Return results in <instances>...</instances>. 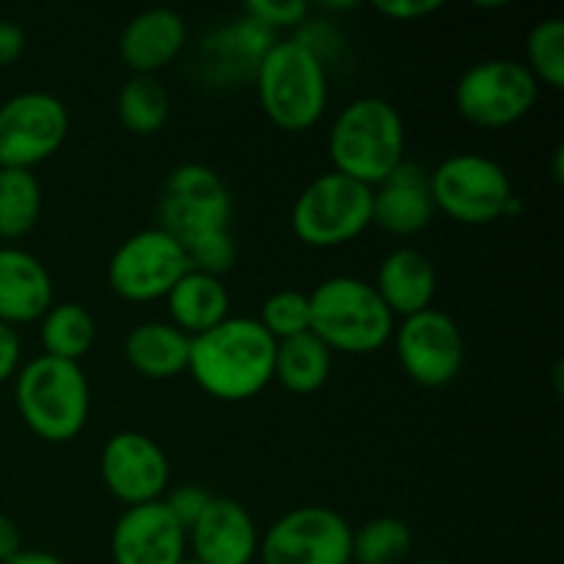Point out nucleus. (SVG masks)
I'll return each instance as SVG.
<instances>
[{"label":"nucleus","instance_id":"24","mask_svg":"<svg viewBox=\"0 0 564 564\" xmlns=\"http://www.w3.org/2000/svg\"><path fill=\"white\" fill-rule=\"evenodd\" d=\"M330 367H334V352L312 330H306V334L279 341L273 380H279L292 394H314L330 378Z\"/></svg>","mask_w":564,"mask_h":564},{"label":"nucleus","instance_id":"35","mask_svg":"<svg viewBox=\"0 0 564 564\" xmlns=\"http://www.w3.org/2000/svg\"><path fill=\"white\" fill-rule=\"evenodd\" d=\"M444 9V0H378L375 11L397 22H416Z\"/></svg>","mask_w":564,"mask_h":564},{"label":"nucleus","instance_id":"38","mask_svg":"<svg viewBox=\"0 0 564 564\" xmlns=\"http://www.w3.org/2000/svg\"><path fill=\"white\" fill-rule=\"evenodd\" d=\"M17 551H22L20 529H17V523L11 521V518L0 516V564H3L6 560H11Z\"/></svg>","mask_w":564,"mask_h":564},{"label":"nucleus","instance_id":"27","mask_svg":"<svg viewBox=\"0 0 564 564\" xmlns=\"http://www.w3.org/2000/svg\"><path fill=\"white\" fill-rule=\"evenodd\" d=\"M116 113H119V121L124 124V130H130L132 135H154V132L163 130L165 121H169V91H165L154 77L132 75L130 80L119 88Z\"/></svg>","mask_w":564,"mask_h":564},{"label":"nucleus","instance_id":"23","mask_svg":"<svg viewBox=\"0 0 564 564\" xmlns=\"http://www.w3.org/2000/svg\"><path fill=\"white\" fill-rule=\"evenodd\" d=\"M165 303H169L171 325H176L191 339L193 336L207 334L209 328H215L226 317H231V297L224 279L202 273V270H187L176 281L174 290L165 295Z\"/></svg>","mask_w":564,"mask_h":564},{"label":"nucleus","instance_id":"33","mask_svg":"<svg viewBox=\"0 0 564 564\" xmlns=\"http://www.w3.org/2000/svg\"><path fill=\"white\" fill-rule=\"evenodd\" d=\"M308 11H312V6L303 3V0H251V3H246L242 14L257 20L270 33H279L295 31L306 20Z\"/></svg>","mask_w":564,"mask_h":564},{"label":"nucleus","instance_id":"25","mask_svg":"<svg viewBox=\"0 0 564 564\" xmlns=\"http://www.w3.org/2000/svg\"><path fill=\"white\" fill-rule=\"evenodd\" d=\"M39 339L44 347L42 356L80 364V358L91 350L97 339V323L83 303H53L42 317Z\"/></svg>","mask_w":564,"mask_h":564},{"label":"nucleus","instance_id":"11","mask_svg":"<svg viewBox=\"0 0 564 564\" xmlns=\"http://www.w3.org/2000/svg\"><path fill=\"white\" fill-rule=\"evenodd\" d=\"M187 270L191 262L182 242L154 226V229L135 231L116 248L108 262V284L121 301H165V295Z\"/></svg>","mask_w":564,"mask_h":564},{"label":"nucleus","instance_id":"18","mask_svg":"<svg viewBox=\"0 0 564 564\" xmlns=\"http://www.w3.org/2000/svg\"><path fill=\"white\" fill-rule=\"evenodd\" d=\"M433 215L430 171L413 160H402L380 185L372 187V226L383 229L386 235H419L427 229Z\"/></svg>","mask_w":564,"mask_h":564},{"label":"nucleus","instance_id":"41","mask_svg":"<svg viewBox=\"0 0 564 564\" xmlns=\"http://www.w3.org/2000/svg\"><path fill=\"white\" fill-rule=\"evenodd\" d=\"M422 564H455V562H446V560H427V562H422Z\"/></svg>","mask_w":564,"mask_h":564},{"label":"nucleus","instance_id":"15","mask_svg":"<svg viewBox=\"0 0 564 564\" xmlns=\"http://www.w3.org/2000/svg\"><path fill=\"white\" fill-rule=\"evenodd\" d=\"M275 42L279 36L248 14L224 22L198 44V75L218 91L246 86L253 83L259 64Z\"/></svg>","mask_w":564,"mask_h":564},{"label":"nucleus","instance_id":"20","mask_svg":"<svg viewBox=\"0 0 564 564\" xmlns=\"http://www.w3.org/2000/svg\"><path fill=\"white\" fill-rule=\"evenodd\" d=\"M53 279L33 253L22 248H0V323H36L53 306Z\"/></svg>","mask_w":564,"mask_h":564},{"label":"nucleus","instance_id":"9","mask_svg":"<svg viewBox=\"0 0 564 564\" xmlns=\"http://www.w3.org/2000/svg\"><path fill=\"white\" fill-rule=\"evenodd\" d=\"M158 218L160 229L187 246L209 231L231 229L235 198L218 171L204 163H182L165 180Z\"/></svg>","mask_w":564,"mask_h":564},{"label":"nucleus","instance_id":"8","mask_svg":"<svg viewBox=\"0 0 564 564\" xmlns=\"http://www.w3.org/2000/svg\"><path fill=\"white\" fill-rule=\"evenodd\" d=\"M540 83L523 61L488 58L468 66L455 86V108L479 130H505L529 116Z\"/></svg>","mask_w":564,"mask_h":564},{"label":"nucleus","instance_id":"22","mask_svg":"<svg viewBox=\"0 0 564 564\" xmlns=\"http://www.w3.org/2000/svg\"><path fill=\"white\" fill-rule=\"evenodd\" d=\"M124 358L141 378H180L191 361V336L163 319H149L127 334Z\"/></svg>","mask_w":564,"mask_h":564},{"label":"nucleus","instance_id":"7","mask_svg":"<svg viewBox=\"0 0 564 564\" xmlns=\"http://www.w3.org/2000/svg\"><path fill=\"white\" fill-rule=\"evenodd\" d=\"M292 231L308 248H339L372 226V187L328 171L308 182L292 204Z\"/></svg>","mask_w":564,"mask_h":564},{"label":"nucleus","instance_id":"29","mask_svg":"<svg viewBox=\"0 0 564 564\" xmlns=\"http://www.w3.org/2000/svg\"><path fill=\"white\" fill-rule=\"evenodd\" d=\"M527 69L532 72L534 80L545 83L554 91L564 86V20L562 17H549L538 22L527 36Z\"/></svg>","mask_w":564,"mask_h":564},{"label":"nucleus","instance_id":"6","mask_svg":"<svg viewBox=\"0 0 564 564\" xmlns=\"http://www.w3.org/2000/svg\"><path fill=\"white\" fill-rule=\"evenodd\" d=\"M430 196L435 213H444L463 226H488L521 213L505 165L477 152L441 160L435 171H430Z\"/></svg>","mask_w":564,"mask_h":564},{"label":"nucleus","instance_id":"37","mask_svg":"<svg viewBox=\"0 0 564 564\" xmlns=\"http://www.w3.org/2000/svg\"><path fill=\"white\" fill-rule=\"evenodd\" d=\"M22 53H25V33H22V28L17 22L0 20V69L20 61Z\"/></svg>","mask_w":564,"mask_h":564},{"label":"nucleus","instance_id":"5","mask_svg":"<svg viewBox=\"0 0 564 564\" xmlns=\"http://www.w3.org/2000/svg\"><path fill=\"white\" fill-rule=\"evenodd\" d=\"M259 105L284 132H306L328 108V69L292 39H279L259 64Z\"/></svg>","mask_w":564,"mask_h":564},{"label":"nucleus","instance_id":"19","mask_svg":"<svg viewBox=\"0 0 564 564\" xmlns=\"http://www.w3.org/2000/svg\"><path fill=\"white\" fill-rule=\"evenodd\" d=\"M187 44V22L180 11L158 9L138 11L119 36V55L132 75L154 77L171 64Z\"/></svg>","mask_w":564,"mask_h":564},{"label":"nucleus","instance_id":"32","mask_svg":"<svg viewBox=\"0 0 564 564\" xmlns=\"http://www.w3.org/2000/svg\"><path fill=\"white\" fill-rule=\"evenodd\" d=\"M292 42H297L303 50H308L325 69L334 66L347 50L345 31H341L334 20H325V17H317V20H314V17H306V20L295 28Z\"/></svg>","mask_w":564,"mask_h":564},{"label":"nucleus","instance_id":"10","mask_svg":"<svg viewBox=\"0 0 564 564\" xmlns=\"http://www.w3.org/2000/svg\"><path fill=\"white\" fill-rule=\"evenodd\" d=\"M262 564H352V527L330 507H297L259 538Z\"/></svg>","mask_w":564,"mask_h":564},{"label":"nucleus","instance_id":"16","mask_svg":"<svg viewBox=\"0 0 564 564\" xmlns=\"http://www.w3.org/2000/svg\"><path fill=\"white\" fill-rule=\"evenodd\" d=\"M187 551V532L165 510L163 499L127 507L110 534L113 564H180Z\"/></svg>","mask_w":564,"mask_h":564},{"label":"nucleus","instance_id":"13","mask_svg":"<svg viewBox=\"0 0 564 564\" xmlns=\"http://www.w3.org/2000/svg\"><path fill=\"white\" fill-rule=\"evenodd\" d=\"M394 350L402 372L422 389H444L460 375L466 339L455 319L441 308L405 317L394 328Z\"/></svg>","mask_w":564,"mask_h":564},{"label":"nucleus","instance_id":"12","mask_svg":"<svg viewBox=\"0 0 564 564\" xmlns=\"http://www.w3.org/2000/svg\"><path fill=\"white\" fill-rule=\"evenodd\" d=\"M69 110L50 91H20L0 105V169L33 171L64 147Z\"/></svg>","mask_w":564,"mask_h":564},{"label":"nucleus","instance_id":"21","mask_svg":"<svg viewBox=\"0 0 564 564\" xmlns=\"http://www.w3.org/2000/svg\"><path fill=\"white\" fill-rule=\"evenodd\" d=\"M375 290L383 297L394 317H413V314L433 308L438 275L435 264L416 248H397L380 262Z\"/></svg>","mask_w":564,"mask_h":564},{"label":"nucleus","instance_id":"1","mask_svg":"<svg viewBox=\"0 0 564 564\" xmlns=\"http://www.w3.org/2000/svg\"><path fill=\"white\" fill-rule=\"evenodd\" d=\"M275 347L253 317H226L207 334L193 336L187 372L213 400H253L273 380Z\"/></svg>","mask_w":564,"mask_h":564},{"label":"nucleus","instance_id":"36","mask_svg":"<svg viewBox=\"0 0 564 564\" xmlns=\"http://www.w3.org/2000/svg\"><path fill=\"white\" fill-rule=\"evenodd\" d=\"M20 361H22L20 334H17V328H11V325L0 323V386L20 372Z\"/></svg>","mask_w":564,"mask_h":564},{"label":"nucleus","instance_id":"31","mask_svg":"<svg viewBox=\"0 0 564 564\" xmlns=\"http://www.w3.org/2000/svg\"><path fill=\"white\" fill-rule=\"evenodd\" d=\"M182 248H185L191 270H202V273L218 275V279H224V273H229L237 262V242L231 229L209 231Z\"/></svg>","mask_w":564,"mask_h":564},{"label":"nucleus","instance_id":"17","mask_svg":"<svg viewBox=\"0 0 564 564\" xmlns=\"http://www.w3.org/2000/svg\"><path fill=\"white\" fill-rule=\"evenodd\" d=\"M193 560L202 564H251L259 556V532L251 512L235 499L213 496L187 532Z\"/></svg>","mask_w":564,"mask_h":564},{"label":"nucleus","instance_id":"3","mask_svg":"<svg viewBox=\"0 0 564 564\" xmlns=\"http://www.w3.org/2000/svg\"><path fill=\"white\" fill-rule=\"evenodd\" d=\"M312 330L330 352L369 356L394 336V314L372 284L356 275H334L308 292Z\"/></svg>","mask_w":564,"mask_h":564},{"label":"nucleus","instance_id":"34","mask_svg":"<svg viewBox=\"0 0 564 564\" xmlns=\"http://www.w3.org/2000/svg\"><path fill=\"white\" fill-rule=\"evenodd\" d=\"M209 501H213V494L207 488H202V485H180V488H174L165 496L163 505L176 518V523L185 532H191V527L204 516Z\"/></svg>","mask_w":564,"mask_h":564},{"label":"nucleus","instance_id":"4","mask_svg":"<svg viewBox=\"0 0 564 564\" xmlns=\"http://www.w3.org/2000/svg\"><path fill=\"white\" fill-rule=\"evenodd\" d=\"M14 402L22 422L47 444L83 433L91 413V389L80 364L36 356L17 372Z\"/></svg>","mask_w":564,"mask_h":564},{"label":"nucleus","instance_id":"40","mask_svg":"<svg viewBox=\"0 0 564 564\" xmlns=\"http://www.w3.org/2000/svg\"><path fill=\"white\" fill-rule=\"evenodd\" d=\"M356 0H347V3H319V9L323 11H350L356 9Z\"/></svg>","mask_w":564,"mask_h":564},{"label":"nucleus","instance_id":"26","mask_svg":"<svg viewBox=\"0 0 564 564\" xmlns=\"http://www.w3.org/2000/svg\"><path fill=\"white\" fill-rule=\"evenodd\" d=\"M42 215V185L33 171L0 169V240H20Z\"/></svg>","mask_w":564,"mask_h":564},{"label":"nucleus","instance_id":"30","mask_svg":"<svg viewBox=\"0 0 564 564\" xmlns=\"http://www.w3.org/2000/svg\"><path fill=\"white\" fill-rule=\"evenodd\" d=\"M270 339L279 341L292 339V336L306 334L312 325V312H308V295L301 290H279L262 303V314L257 319Z\"/></svg>","mask_w":564,"mask_h":564},{"label":"nucleus","instance_id":"28","mask_svg":"<svg viewBox=\"0 0 564 564\" xmlns=\"http://www.w3.org/2000/svg\"><path fill=\"white\" fill-rule=\"evenodd\" d=\"M413 549V532L400 518H372L352 532V562L400 564Z\"/></svg>","mask_w":564,"mask_h":564},{"label":"nucleus","instance_id":"2","mask_svg":"<svg viewBox=\"0 0 564 564\" xmlns=\"http://www.w3.org/2000/svg\"><path fill=\"white\" fill-rule=\"evenodd\" d=\"M334 171L375 187L405 160V121L383 97H358L336 113L328 132Z\"/></svg>","mask_w":564,"mask_h":564},{"label":"nucleus","instance_id":"39","mask_svg":"<svg viewBox=\"0 0 564 564\" xmlns=\"http://www.w3.org/2000/svg\"><path fill=\"white\" fill-rule=\"evenodd\" d=\"M3 564H66L64 560H58L55 554L50 551H36V549H22L17 551L11 560H6Z\"/></svg>","mask_w":564,"mask_h":564},{"label":"nucleus","instance_id":"14","mask_svg":"<svg viewBox=\"0 0 564 564\" xmlns=\"http://www.w3.org/2000/svg\"><path fill=\"white\" fill-rule=\"evenodd\" d=\"M99 474L121 505L138 507L163 499L171 466L158 441L135 430H124V433L110 435L108 444L102 446Z\"/></svg>","mask_w":564,"mask_h":564},{"label":"nucleus","instance_id":"42","mask_svg":"<svg viewBox=\"0 0 564 564\" xmlns=\"http://www.w3.org/2000/svg\"><path fill=\"white\" fill-rule=\"evenodd\" d=\"M180 564H202L198 560H193V556H185V560H182Z\"/></svg>","mask_w":564,"mask_h":564}]
</instances>
